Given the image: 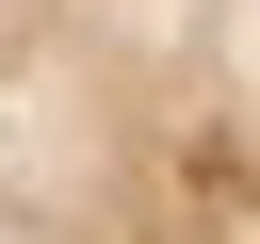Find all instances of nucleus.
<instances>
[{
  "label": "nucleus",
  "mask_w": 260,
  "mask_h": 244,
  "mask_svg": "<svg viewBox=\"0 0 260 244\" xmlns=\"http://www.w3.org/2000/svg\"><path fill=\"white\" fill-rule=\"evenodd\" d=\"M0 244H260V0H0Z\"/></svg>",
  "instance_id": "nucleus-1"
}]
</instances>
